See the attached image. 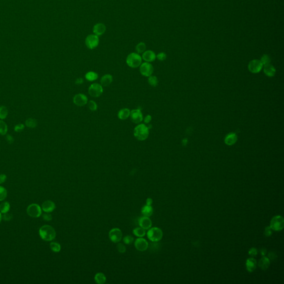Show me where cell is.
<instances>
[{"label": "cell", "instance_id": "obj_1", "mask_svg": "<svg viewBox=\"0 0 284 284\" xmlns=\"http://www.w3.org/2000/svg\"><path fill=\"white\" fill-rule=\"evenodd\" d=\"M39 234L43 240L51 242L55 239L56 232L52 226L49 225H45L40 229Z\"/></svg>", "mask_w": 284, "mask_h": 284}, {"label": "cell", "instance_id": "obj_2", "mask_svg": "<svg viewBox=\"0 0 284 284\" xmlns=\"http://www.w3.org/2000/svg\"><path fill=\"white\" fill-rule=\"evenodd\" d=\"M134 136L139 141H144L148 138L149 131V128L145 124H139L135 127L133 131Z\"/></svg>", "mask_w": 284, "mask_h": 284}, {"label": "cell", "instance_id": "obj_3", "mask_svg": "<svg viewBox=\"0 0 284 284\" xmlns=\"http://www.w3.org/2000/svg\"><path fill=\"white\" fill-rule=\"evenodd\" d=\"M142 57L137 52H132L129 54L126 58L127 65L133 68L140 66L142 64Z\"/></svg>", "mask_w": 284, "mask_h": 284}, {"label": "cell", "instance_id": "obj_4", "mask_svg": "<svg viewBox=\"0 0 284 284\" xmlns=\"http://www.w3.org/2000/svg\"><path fill=\"white\" fill-rule=\"evenodd\" d=\"M147 237L151 242H158L162 240L163 233L162 230L157 227L151 228L147 232Z\"/></svg>", "mask_w": 284, "mask_h": 284}, {"label": "cell", "instance_id": "obj_5", "mask_svg": "<svg viewBox=\"0 0 284 284\" xmlns=\"http://www.w3.org/2000/svg\"><path fill=\"white\" fill-rule=\"evenodd\" d=\"M272 230L279 231L284 229V219L282 216L276 215L272 218L269 226Z\"/></svg>", "mask_w": 284, "mask_h": 284}, {"label": "cell", "instance_id": "obj_6", "mask_svg": "<svg viewBox=\"0 0 284 284\" xmlns=\"http://www.w3.org/2000/svg\"><path fill=\"white\" fill-rule=\"evenodd\" d=\"M99 43V36L94 34L88 35L85 40V44L88 49H93L98 47Z\"/></svg>", "mask_w": 284, "mask_h": 284}, {"label": "cell", "instance_id": "obj_7", "mask_svg": "<svg viewBox=\"0 0 284 284\" xmlns=\"http://www.w3.org/2000/svg\"><path fill=\"white\" fill-rule=\"evenodd\" d=\"M27 212L32 218H38L42 214V209L37 204H32L28 206Z\"/></svg>", "mask_w": 284, "mask_h": 284}, {"label": "cell", "instance_id": "obj_8", "mask_svg": "<svg viewBox=\"0 0 284 284\" xmlns=\"http://www.w3.org/2000/svg\"><path fill=\"white\" fill-rule=\"evenodd\" d=\"M103 89L102 85L98 83H93L88 88V93L92 97L97 98L102 95Z\"/></svg>", "mask_w": 284, "mask_h": 284}, {"label": "cell", "instance_id": "obj_9", "mask_svg": "<svg viewBox=\"0 0 284 284\" xmlns=\"http://www.w3.org/2000/svg\"><path fill=\"white\" fill-rule=\"evenodd\" d=\"M139 67V71L142 75L145 77H149L151 76L154 71V68L149 62H145L140 65Z\"/></svg>", "mask_w": 284, "mask_h": 284}, {"label": "cell", "instance_id": "obj_10", "mask_svg": "<svg viewBox=\"0 0 284 284\" xmlns=\"http://www.w3.org/2000/svg\"><path fill=\"white\" fill-rule=\"evenodd\" d=\"M263 68V65L260 60H251L248 65V69L250 72L258 73Z\"/></svg>", "mask_w": 284, "mask_h": 284}, {"label": "cell", "instance_id": "obj_11", "mask_svg": "<svg viewBox=\"0 0 284 284\" xmlns=\"http://www.w3.org/2000/svg\"><path fill=\"white\" fill-rule=\"evenodd\" d=\"M122 232L121 229L118 228H113L109 231V239L113 242L118 243L121 242L122 239Z\"/></svg>", "mask_w": 284, "mask_h": 284}, {"label": "cell", "instance_id": "obj_12", "mask_svg": "<svg viewBox=\"0 0 284 284\" xmlns=\"http://www.w3.org/2000/svg\"><path fill=\"white\" fill-rule=\"evenodd\" d=\"M131 121L135 124H140L143 120V114L140 109H133L131 111Z\"/></svg>", "mask_w": 284, "mask_h": 284}, {"label": "cell", "instance_id": "obj_13", "mask_svg": "<svg viewBox=\"0 0 284 284\" xmlns=\"http://www.w3.org/2000/svg\"><path fill=\"white\" fill-rule=\"evenodd\" d=\"M134 246L138 251H144L148 248L149 244L145 239L139 237L134 242Z\"/></svg>", "mask_w": 284, "mask_h": 284}, {"label": "cell", "instance_id": "obj_14", "mask_svg": "<svg viewBox=\"0 0 284 284\" xmlns=\"http://www.w3.org/2000/svg\"><path fill=\"white\" fill-rule=\"evenodd\" d=\"M73 101L76 106L82 107L84 106L88 103V98L84 94L79 93L76 94L73 97Z\"/></svg>", "mask_w": 284, "mask_h": 284}, {"label": "cell", "instance_id": "obj_15", "mask_svg": "<svg viewBox=\"0 0 284 284\" xmlns=\"http://www.w3.org/2000/svg\"><path fill=\"white\" fill-rule=\"evenodd\" d=\"M138 224L140 227L142 228L143 229L148 230L151 228L152 222L151 219L149 217L143 216L138 219Z\"/></svg>", "mask_w": 284, "mask_h": 284}, {"label": "cell", "instance_id": "obj_16", "mask_svg": "<svg viewBox=\"0 0 284 284\" xmlns=\"http://www.w3.org/2000/svg\"><path fill=\"white\" fill-rule=\"evenodd\" d=\"M106 31V25L102 23H98L93 26V34L98 36H101L103 35Z\"/></svg>", "mask_w": 284, "mask_h": 284}, {"label": "cell", "instance_id": "obj_17", "mask_svg": "<svg viewBox=\"0 0 284 284\" xmlns=\"http://www.w3.org/2000/svg\"><path fill=\"white\" fill-rule=\"evenodd\" d=\"M142 58L147 62H151L156 59V55L153 51L147 50L142 53Z\"/></svg>", "mask_w": 284, "mask_h": 284}, {"label": "cell", "instance_id": "obj_18", "mask_svg": "<svg viewBox=\"0 0 284 284\" xmlns=\"http://www.w3.org/2000/svg\"><path fill=\"white\" fill-rule=\"evenodd\" d=\"M42 209L45 212H51L56 209L55 203L51 200H46L42 204Z\"/></svg>", "mask_w": 284, "mask_h": 284}, {"label": "cell", "instance_id": "obj_19", "mask_svg": "<svg viewBox=\"0 0 284 284\" xmlns=\"http://www.w3.org/2000/svg\"><path fill=\"white\" fill-rule=\"evenodd\" d=\"M237 136L236 134L233 132L228 134L224 139L225 143L226 145H229V146L234 145L237 142Z\"/></svg>", "mask_w": 284, "mask_h": 284}, {"label": "cell", "instance_id": "obj_20", "mask_svg": "<svg viewBox=\"0 0 284 284\" xmlns=\"http://www.w3.org/2000/svg\"><path fill=\"white\" fill-rule=\"evenodd\" d=\"M256 266H257V262L253 257L249 258L247 260L246 267L249 272H253L256 269Z\"/></svg>", "mask_w": 284, "mask_h": 284}, {"label": "cell", "instance_id": "obj_21", "mask_svg": "<svg viewBox=\"0 0 284 284\" xmlns=\"http://www.w3.org/2000/svg\"><path fill=\"white\" fill-rule=\"evenodd\" d=\"M113 82V77L109 74H106L102 77L101 83L103 87H108Z\"/></svg>", "mask_w": 284, "mask_h": 284}, {"label": "cell", "instance_id": "obj_22", "mask_svg": "<svg viewBox=\"0 0 284 284\" xmlns=\"http://www.w3.org/2000/svg\"><path fill=\"white\" fill-rule=\"evenodd\" d=\"M270 265V260L268 258L263 256L259 262V266L262 270H266Z\"/></svg>", "mask_w": 284, "mask_h": 284}, {"label": "cell", "instance_id": "obj_23", "mask_svg": "<svg viewBox=\"0 0 284 284\" xmlns=\"http://www.w3.org/2000/svg\"><path fill=\"white\" fill-rule=\"evenodd\" d=\"M264 72L267 76L272 77L275 76L276 73V69L275 67L272 66L271 64H269L267 65L264 66Z\"/></svg>", "mask_w": 284, "mask_h": 284}, {"label": "cell", "instance_id": "obj_24", "mask_svg": "<svg viewBox=\"0 0 284 284\" xmlns=\"http://www.w3.org/2000/svg\"><path fill=\"white\" fill-rule=\"evenodd\" d=\"M131 115V110L128 108H123L121 109L118 113V117L121 120H126L128 119Z\"/></svg>", "mask_w": 284, "mask_h": 284}, {"label": "cell", "instance_id": "obj_25", "mask_svg": "<svg viewBox=\"0 0 284 284\" xmlns=\"http://www.w3.org/2000/svg\"><path fill=\"white\" fill-rule=\"evenodd\" d=\"M141 212L144 216L150 217L153 214V207L151 206L146 205L142 208Z\"/></svg>", "mask_w": 284, "mask_h": 284}, {"label": "cell", "instance_id": "obj_26", "mask_svg": "<svg viewBox=\"0 0 284 284\" xmlns=\"http://www.w3.org/2000/svg\"><path fill=\"white\" fill-rule=\"evenodd\" d=\"M106 277L102 272H98L94 276V280L96 283L98 284H104L106 282Z\"/></svg>", "mask_w": 284, "mask_h": 284}, {"label": "cell", "instance_id": "obj_27", "mask_svg": "<svg viewBox=\"0 0 284 284\" xmlns=\"http://www.w3.org/2000/svg\"><path fill=\"white\" fill-rule=\"evenodd\" d=\"M85 78L88 81L92 82V81H94L97 80L98 78V75L97 73L90 71V72H88L85 74Z\"/></svg>", "mask_w": 284, "mask_h": 284}, {"label": "cell", "instance_id": "obj_28", "mask_svg": "<svg viewBox=\"0 0 284 284\" xmlns=\"http://www.w3.org/2000/svg\"><path fill=\"white\" fill-rule=\"evenodd\" d=\"M133 234L134 235L139 237H142L144 236L145 235V230L143 229L141 227H138L135 229H134L133 230Z\"/></svg>", "mask_w": 284, "mask_h": 284}, {"label": "cell", "instance_id": "obj_29", "mask_svg": "<svg viewBox=\"0 0 284 284\" xmlns=\"http://www.w3.org/2000/svg\"><path fill=\"white\" fill-rule=\"evenodd\" d=\"M10 209V203L7 201L3 202L0 204V212L2 214L8 212Z\"/></svg>", "mask_w": 284, "mask_h": 284}, {"label": "cell", "instance_id": "obj_30", "mask_svg": "<svg viewBox=\"0 0 284 284\" xmlns=\"http://www.w3.org/2000/svg\"><path fill=\"white\" fill-rule=\"evenodd\" d=\"M26 126L30 128H35L37 126V121L34 118H30L25 122Z\"/></svg>", "mask_w": 284, "mask_h": 284}, {"label": "cell", "instance_id": "obj_31", "mask_svg": "<svg viewBox=\"0 0 284 284\" xmlns=\"http://www.w3.org/2000/svg\"><path fill=\"white\" fill-rule=\"evenodd\" d=\"M146 50V44L145 43L140 42L137 44L135 46V51L137 53L140 54L143 53Z\"/></svg>", "mask_w": 284, "mask_h": 284}, {"label": "cell", "instance_id": "obj_32", "mask_svg": "<svg viewBox=\"0 0 284 284\" xmlns=\"http://www.w3.org/2000/svg\"><path fill=\"white\" fill-rule=\"evenodd\" d=\"M8 115V109L5 106H1L0 107V119H6Z\"/></svg>", "mask_w": 284, "mask_h": 284}, {"label": "cell", "instance_id": "obj_33", "mask_svg": "<svg viewBox=\"0 0 284 284\" xmlns=\"http://www.w3.org/2000/svg\"><path fill=\"white\" fill-rule=\"evenodd\" d=\"M8 127L6 123L3 121H0V134L2 135H6Z\"/></svg>", "mask_w": 284, "mask_h": 284}, {"label": "cell", "instance_id": "obj_34", "mask_svg": "<svg viewBox=\"0 0 284 284\" xmlns=\"http://www.w3.org/2000/svg\"><path fill=\"white\" fill-rule=\"evenodd\" d=\"M148 82L149 85H151V87H156L158 84V80L156 76H151L148 77Z\"/></svg>", "mask_w": 284, "mask_h": 284}, {"label": "cell", "instance_id": "obj_35", "mask_svg": "<svg viewBox=\"0 0 284 284\" xmlns=\"http://www.w3.org/2000/svg\"><path fill=\"white\" fill-rule=\"evenodd\" d=\"M50 248L53 252L58 253L60 251L61 247L59 243L56 242H52L50 244Z\"/></svg>", "mask_w": 284, "mask_h": 284}, {"label": "cell", "instance_id": "obj_36", "mask_svg": "<svg viewBox=\"0 0 284 284\" xmlns=\"http://www.w3.org/2000/svg\"><path fill=\"white\" fill-rule=\"evenodd\" d=\"M260 61L262 63L263 66H266L269 64H270L271 59L268 55H264L261 57Z\"/></svg>", "mask_w": 284, "mask_h": 284}, {"label": "cell", "instance_id": "obj_37", "mask_svg": "<svg viewBox=\"0 0 284 284\" xmlns=\"http://www.w3.org/2000/svg\"><path fill=\"white\" fill-rule=\"evenodd\" d=\"M7 195V190L5 187L0 186V201L5 199Z\"/></svg>", "mask_w": 284, "mask_h": 284}, {"label": "cell", "instance_id": "obj_38", "mask_svg": "<svg viewBox=\"0 0 284 284\" xmlns=\"http://www.w3.org/2000/svg\"><path fill=\"white\" fill-rule=\"evenodd\" d=\"M88 108L92 111H95L97 109V104L94 101H90L88 102Z\"/></svg>", "mask_w": 284, "mask_h": 284}, {"label": "cell", "instance_id": "obj_39", "mask_svg": "<svg viewBox=\"0 0 284 284\" xmlns=\"http://www.w3.org/2000/svg\"><path fill=\"white\" fill-rule=\"evenodd\" d=\"M134 241V237L130 235L126 236L123 238V242L127 245H130Z\"/></svg>", "mask_w": 284, "mask_h": 284}, {"label": "cell", "instance_id": "obj_40", "mask_svg": "<svg viewBox=\"0 0 284 284\" xmlns=\"http://www.w3.org/2000/svg\"><path fill=\"white\" fill-rule=\"evenodd\" d=\"M117 248L119 253L121 254H123L126 251V248L124 245H123L122 243H119L117 245Z\"/></svg>", "mask_w": 284, "mask_h": 284}, {"label": "cell", "instance_id": "obj_41", "mask_svg": "<svg viewBox=\"0 0 284 284\" xmlns=\"http://www.w3.org/2000/svg\"><path fill=\"white\" fill-rule=\"evenodd\" d=\"M24 129V125L22 124V123H19V124H18L17 125L15 126V127L14 128V130L16 132H22Z\"/></svg>", "mask_w": 284, "mask_h": 284}, {"label": "cell", "instance_id": "obj_42", "mask_svg": "<svg viewBox=\"0 0 284 284\" xmlns=\"http://www.w3.org/2000/svg\"><path fill=\"white\" fill-rule=\"evenodd\" d=\"M156 58H157L158 60H160V61H163V60H165L166 59V58H167V55L165 53H164V52H160V53H159L156 56Z\"/></svg>", "mask_w": 284, "mask_h": 284}, {"label": "cell", "instance_id": "obj_43", "mask_svg": "<svg viewBox=\"0 0 284 284\" xmlns=\"http://www.w3.org/2000/svg\"><path fill=\"white\" fill-rule=\"evenodd\" d=\"M249 254L250 255V256L251 257H255L258 254V250L256 248H253L250 249L249 251Z\"/></svg>", "mask_w": 284, "mask_h": 284}, {"label": "cell", "instance_id": "obj_44", "mask_svg": "<svg viewBox=\"0 0 284 284\" xmlns=\"http://www.w3.org/2000/svg\"><path fill=\"white\" fill-rule=\"evenodd\" d=\"M12 217L10 214H8L7 212L3 214V215H2V219L5 220V221H10L11 220Z\"/></svg>", "mask_w": 284, "mask_h": 284}, {"label": "cell", "instance_id": "obj_45", "mask_svg": "<svg viewBox=\"0 0 284 284\" xmlns=\"http://www.w3.org/2000/svg\"><path fill=\"white\" fill-rule=\"evenodd\" d=\"M272 230L270 226H266L264 231V234L266 236H270L272 235Z\"/></svg>", "mask_w": 284, "mask_h": 284}, {"label": "cell", "instance_id": "obj_46", "mask_svg": "<svg viewBox=\"0 0 284 284\" xmlns=\"http://www.w3.org/2000/svg\"><path fill=\"white\" fill-rule=\"evenodd\" d=\"M42 217L43 220H44L46 221H50L52 219V215L50 214H49V212H46V213L43 214Z\"/></svg>", "mask_w": 284, "mask_h": 284}, {"label": "cell", "instance_id": "obj_47", "mask_svg": "<svg viewBox=\"0 0 284 284\" xmlns=\"http://www.w3.org/2000/svg\"><path fill=\"white\" fill-rule=\"evenodd\" d=\"M6 140L8 144H12V143L14 142V138L11 135L8 134L6 136Z\"/></svg>", "mask_w": 284, "mask_h": 284}, {"label": "cell", "instance_id": "obj_48", "mask_svg": "<svg viewBox=\"0 0 284 284\" xmlns=\"http://www.w3.org/2000/svg\"><path fill=\"white\" fill-rule=\"evenodd\" d=\"M277 258V255L274 252H270L268 255V258L270 260H274Z\"/></svg>", "mask_w": 284, "mask_h": 284}, {"label": "cell", "instance_id": "obj_49", "mask_svg": "<svg viewBox=\"0 0 284 284\" xmlns=\"http://www.w3.org/2000/svg\"><path fill=\"white\" fill-rule=\"evenodd\" d=\"M143 121H144V123H145V124L149 123L151 121V115H146Z\"/></svg>", "mask_w": 284, "mask_h": 284}, {"label": "cell", "instance_id": "obj_50", "mask_svg": "<svg viewBox=\"0 0 284 284\" xmlns=\"http://www.w3.org/2000/svg\"><path fill=\"white\" fill-rule=\"evenodd\" d=\"M7 179V176L5 174H0V184H3L4 182H5Z\"/></svg>", "mask_w": 284, "mask_h": 284}, {"label": "cell", "instance_id": "obj_51", "mask_svg": "<svg viewBox=\"0 0 284 284\" xmlns=\"http://www.w3.org/2000/svg\"><path fill=\"white\" fill-rule=\"evenodd\" d=\"M83 82V79L81 78H79L77 79L75 83L76 85H81L82 84Z\"/></svg>", "mask_w": 284, "mask_h": 284}, {"label": "cell", "instance_id": "obj_52", "mask_svg": "<svg viewBox=\"0 0 284 284\" xmlns=\"http://www.w3.org/2000/svg\"><path fill=\"white\" fill-rule=\"evenodd\" d=\"M260 253L262 256H265L266 255V253H267V250L265 248H262L260 250Z\"/></svg>", "mask_w": 284, "mask_h": 284}, {"label": "cell", "instance_id": "obj_53", "mask_svg": "<svg viewBox=\"0 0 284 284\" xmlns=\"http://www.w3.org/2000/svg\"><path fill=\"white\" fill-rule=\"evenodd\" d=\"M152 203H153V200H152L151 198H148L147 199V201H146L147 205H148V206H151Z\"/></svg>", "mask_w": 284, "mask_h": 284}, {"label": "cell", "instance_id": "obj_54", "mask_svg": "<svg viewBox=\"0 0 284 284\" xmlns=\"http://www.w3.org/2000/svg\"><path fill=\"white\" fill-rule=\"evenodd\" d=\"M1 220H2V215H1V214L0 213V224H1Z\"/></svg>", "mask_w": 284, "mask_h": 284}]
</instances>
